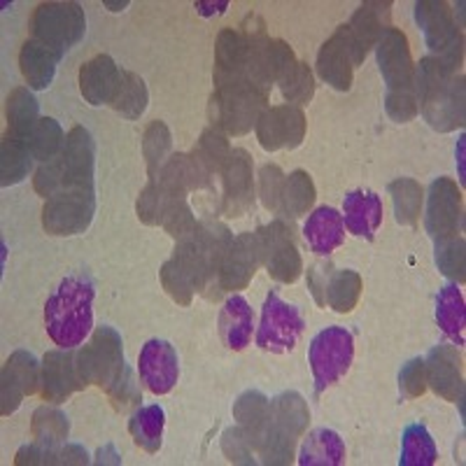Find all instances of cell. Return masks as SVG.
<instances>
[{
    "label": "cell",
    "mask_w": 466,
    "mask_h": 466,
    "mask_svg": "<svg viewBox=\"0 0 466 466\" xmlns=\"http://www.w3.org/2000/svg\"><path fill=\"white\" fill-rule=\"evenodd\" d=\"M233 236L224 224L201 222L197 233L180 240L173 257L161 266V285L180 306H189L197 291L210 289Z\"/></svg>",
    "instance_id": "obj_1"
},
{
    "label": "cell",
    "mask_w": 466,
    "mask_h": 466,
    "mask_svg": "<svg viewBox=\"0 0 466 466\" xmlns=\"http://www.w3.org/2000/svg\"><path fill=\"white\" fill-rule=\"evenodd\" d=\"M75 364L82 385L103 387L119 410H127L140 401L138 387L124 361L122 336L112 327L96 329L91 343L75 355Z\"/></svg>",
    "instance_id": "obj_2"
},
{
    "label": "cell",
    "mask_w": 466,
    "mask_h": 466,
    "mask_svg": "<svg viewBox=\"0 0 466 466\" xmlns=\"http://www.w3.org/2000/svg\"><path fill=\"white\" fill-rule=\"evenodd\" d=\"M464 77L445 68L434 56L420 58L415 70V98L424 122L434 131L451 133L464 127Z\"/></svg>",
    "instance_id": "obj_3"
},
{
    "label": "cell",
    "mask_w": 466,
    "mask_h": 466,
    "mask_svg": "<svg viewBox=\"0 0 466 466\" xmlns=\"http://www.w3.org/2000/svg\"><path fill=\"white\" fill-rule=\"evenodd\" d=\"M94 282L86 276L66 278L45 306V327L58 348L73 350L89 336L94 327Z\"/></svg>",
    "instance_id": "obj_4"
},
{
    "label": "cell",
    "mask_w": 466,
    "mask_h": 466,
    "mask_svg": "<svg viewBox=\"0 0 466 466\" xmlns=\"http://www.w3.org/2000/svg\"><path fill=\"white\" fill-rule=\"evenodd\" d=\"M376 56L387 85V115L399 124L410 122L418 115V98H415V66L408 37L399 28H385L376 43Z\"/></svg>",
    "instance_id": "obj_5"
},
{
    "label": "cell",
    "mask_w": 466,
    "mask_h": 466,
    "mask_svg": "<svg viewBox=\"0 0 466 466\" xmlns=\"http://www.w3.org/2000/svg\"><path fill=\"white\" fill-rule=\"evenodd\" d=\"M96 145L85 127H75L66 136L64 152L56 159L37 168L33 187L40 197L52 198L54 194L73 189H94Z\"/></svg>",
    "instance_id": "obj_6"
},
{
    "label": "cell",
    "mask_w": 466,
    "mask_h": 466,
    "mask_svg": "<svg viewBox=\"0 0 466 466\" xmlns=\"http://www.w3.org/2000/svg\"><path fill=\"white\" fill-rule=\"evenodd\" d=\"M308 403L299 392H282L270 401V427L264 445H261V461L264 464H289L294 457V448L301 434L306 431Z\"/></svg>",
    "instance_id": "obj_7"
},
{
    "label": "cell",
    "mask_w": 466,
    "mask_h": 466,
    "mask_svg": "<svg viewBox=\"0 0 466 466\" xmlns=\"http://www.w3.org/2000/svg\"><path fill=\"white\" fill-rule=\"evenodd\" d=\"M268 94L259 91L249 82L231 86H218L210 96V122L228 136H245L257 127L259 116L266 112Z\"/></svg>",
    "instance_id": "obj_8"
},
{
    "label": "cell",
    "mask_w": 466,
    "mask_h": 466,
    "mask_svg": "<svg viewBox=\"0 0 466 466\" xmlns=\"http://www.w3.org/2000/svg\"><path fill=\"white\" fill-rule=\"evenodd\" d=\"M245 45H248V58H245V77L252 86L268 94L270 86L282 80V75L297 64V56L291 47L282 40H273L264 26L245 28Z\"/></svg>",
    "instance_id": "obj_9"
},
{
    "label": "cell",
    "mask_w": 466,
    "mask_h": 466,
    "mask_svg": "<svg viewBox=\"0 0 466 466\" xmlns=\"http://www.w3.org/2000/svg\"><path fill=\"white\" fill-rule=\"evenodd\" d=\"M415 22L420 24L436 61L457 73L464 61V37L460 26L452 22L451 7L443 0H422L415 5Z\"/></svg>",
    "instance_id": "obj_10"
},
{
    "label": "cell",
    "mask_w": 466,
    "mask_h": 466,
    "mask_svg": "<svg viewBox=\"0 0 466 466\" xmlns=\"http://www.w3.org/2000/svg\"><path fill=\"white\" fill-rule=\"evenodd\" d=\"M31 28L35 40L66 56L86 33V16L77 3H43L33 12Z\"/></svg>",
    "instance_id": "obj_11"
},
{
    "label": "cell",
    "mask_w": 466,
    "mask_h": 466,
    "mask_svg": "<svg viewBox=\"0 0 466 466\" xmlns=\"http://www.w3.org/2000/svg\"><path fill=\"white\" fill-rule=\"evenodd\" d=\"M352 357H355V340L348 329L329 327L315 336L308 360L313 369L318 394H322L327 387L339 382L350 371Z\"/></svg>",
    "instance_id": "obj_12"
},
{
    "label": "cell",
    "mask_w": 466,
    "mask_h": 466,
    "mask_svg": "<svg viewBox=\"0 0 466 466\" xmlns=\"http://www.w3.org/2000/svg\"><path fill=\"white\" fill-rule=\"evenodd\" d=\"M96 215V189L61 191L47 198L43 227L52 236H77L89 228Z\"/></svg>",
    "instance_id": "obj_13"
},
{
    "label": "cell",
    "mask_w": 466,
    "mask_h": 466,
    "mask_svg": "<svg viewBox=\"0 0 466 466\" xmlns=\"http://www.w3.org/2000/svg\"><path fill=\"white\" fill-rule=\"evenodd\" d=\"M259 233V248H261V264L268 268L270 278L278 282L291 285L297 282L303 270L301 255H299L291 227L282 219L266 224L257 228Z\"/></svg>",
    "instance_id": "obj_14"
},
{
    "label": "cell",
    "mask_w": 466,
    "mask_h": 466,
    "mask_svg": "<svg viewBox=\"0 0 466 466\" xmlns=\"http://www.w3.org/2000/svg\"><path fill=\"white\" fill-rule=\"evenodd\" d=\"M303 334V318L297 306L285 303L276 291L266 297L261 310V324L257 331V345L268 352H287L294 350Z\"/></svg>",
    "instance_id": "obj_15"
},
{
    "label": "cell",
    "mask_w": 466,
    "mask_h": 466,
    "mask_svg": "<svg viewBox=\"0 0 466 466\" xmlns=\"http://www.w3.org/2000/svg\"><path fill=\"white\" fill-rule=\"evenodd\" d=\"M464 224V203L461 189L451 177H439L430 187L427 201V231L434 243L455 238Z\"/></svg>",
    "instance_id": "obj_16"
},
{
    "label": "cell",
    "mask_w": 466,
    "mask_h": 466,
    "mask_svg": "<svg viewBox=\"0 0 466 466\" xmlns=\"http://www.w3.org/2000/svg\"><path fill=\"white\" fill-rule=\"evenodd\" d=\"M259 264H261L259 233L248 231V233H240L238 238H233L218 273L219 297H222V291L245 289V287L249 285V280L255 278Z\"/></svg>",
    "instance_id": "obj_17"
},
{
    "label": "cell",
    "mask_w": 466,
    "mask_h": 466,
    "mask_svg": "<svg viewBox=\"0 0 466 466\" xmlns=\"http://www.w3.org/2000/svg\"><path fill=\"white\" fill-rule=\"evenodd\" d=\"M252 157L245 149H231L222 168L224 180V218H243L255 206V180H252Z\"/></svg>",
    "instance_id": "obj_18"
},
{
    "label": "cell",
    "mask_w": 466,
    "mask_h": 466,
    "mask_svg": "<svg viewBox=\"0 0 466 466\" xmlns=\"http://www.w3.org/2000/svg\"><path fill=\"white\" fill-rule=\"evenodd\" d=\"M306 136V115L297 106L266 107L257 122V140L266 152L299 147Z\"/></svg>",
    "instance_id": "obj_19"
},
{
    "label": "cell",
    "mask_w": 466,
    "mask_h": 466,
    "mask_svg": "<svg viewBox=\"0 0 466 466\" xmlns=\"http://www.w3.org/2000/svg\"><path fill=\"white\" fill-rule=\"evenodd\" d=\"M40 373H37V360L26 352L16 350L12 352L10 360L3 366L0 376V410L3 415H12L16 408L22 406L24 397H31L37 390Z\"/></svg>",
    "instance_id": "obj_20"
},
{
    "label": "cell",
    "mask_w": 466,
    "mask_h": 466,
    "mask_svg": "<svg viewBox=\"0 0 466 466\" xmlns=\"http://www.w3.org/2000/svg\"><path fill=\"white\" fill-rule=\"evenodd\" d=\"M357 64V54L350 40L348 26H339L318 54V75L334 86L336 91H348L352 86V70Z\"/></svg>",
    "instance_id": "obj_21"
},
{
    "label": "cell",
    "mask_w": 466,
    "mask_h": 466,
    "mask_svg": "<svg viewBox=\"0 0 466 466\" xmlns=\"http://www.w3.org/2000/svg\"><path fill=\"white\" fill-rule=\"evenodd\" d=\"M140 380L145 382L152 394H168L180 378V364H177V352L170 343L159 339H152L143 345L138 360Z\"/></svg>",
    "instance_id": "obj_22"
},
{
    "label": "cell",
    "mask_w": 466,
    "mask_h": 466,
    "mask_svg": "<svg viewBox=\"0 0 466 466\" xmlns=\"http://www.w3.org/2000/svg\"><path fill=\"white\" fill-rule=\"evenodd\" d=\"M427 385L445 401H461L464 399V366L461 355L451 345H439L424 361Z\"/></svg>",
    "instance_id": "obj_23"
},
{
    "label": "cell",
    "mask_w": 466,
    "mask_h": 466,
    "mask_svg": "<svg viewBox=\"0 0 466 466\" xmlns=\"http://www.w3.org/2000/svg\"><path fill=\"white\" fill-rule=\"evenodd\" d=\"M77 390H85V385L77 376L73 352L64 348L47 352L43 361V373H40V392L45 401L61 403Z\"/></svg>",
    "instance_id": "obj_24"
},
{
    "label": "cell",
    "mask_w": 466,
    "mask_h": 466,
    "mask_svg": "<svg viewBox=\"0 0 466 466\" xmlns=\"http://www.w3.org/2000/svg\"><path fill=\"white\" fill-rule=\"evenodd\" d=\"M392 3H380V0H371L360 5V10L352 15L348 24L350 40L357 54V64H364V58L369 56L385 28H390V15H392Z\"/></svg>",
    "instance_id": "obj_25"
},
{
    "label": "cell",
    "mask_w": 466,
    "mask_h": 466,
    "mask_svg": "<svg viewBox=\"0 0 466 466\" xmlns=\"http://www.w3.org/2000/svg\"><path fill=\"white\" fill-rule=\"evenodd\" d=\"M245 58H248V45L243 31L222 28L215 43V89L248 82Z\"/></svg>",
    "instance_id": "obj_26"
},
{
    "label": "cell",
    "mask_w": 466,
    "mask_h": 466,
    "mask_svg": "<svg viewBox=\"0 0 466 466\" xmlns=\"http://www.w3.org/2000/svg\"><path fill=\"white\" fill-rule=\"evenodd\" d=\"M233 418L238 420V430L252 445V451L259 452L268 436L270 427V401L257 390H249L238 397L233 403Z\"/></svg>",
    "instance_id": "obj_27"
},
{
    "label": "cell",
    "mask_w": 466,
    "mask_h": 466,
    "mask_svg": "<svg viewBox=\"0 0 466 466\" xmlns=\"http://www.w3.org/2000/svg\"><path fill=\"white\" fill-rule=\"evenodd\" d=\"M157 180L175 197H187V191L210 187V173L194 159V154H173Z\"/></svg>",
    "instance_id": "obj_28"
},
{
    "label": "cell",
    "mask_w": 466,
    "mask_h": 466,
    "mask_svg": "<svg viewBox=\"0 0 466 466\" xmlns=\"http://www.w3.org/2000/svg\"><path fill=\"white\" fill-rule=\"evenodd\" d=\"M119 82V68L107 54H98L80 68V91L89 106L110 103Z\"/></svg>",
    "instance_id": "obj_29"
},
{
    "label": "cell",
    "mask_w": 466,
    "mask_h": 466,
    "mask_svg": "<svg viewBox=\"0 0 466 466\" xmlns=\"http://www.w3.org/2000/svg\"><path fill=\"white\" fill-rule=\"evenodd\" d=\"M345 227L357 238L373 240L382 222V203L371 191H350L343 203Z\"/></svg>",
    "instance_id": "obj_30"
},
{
    "label": "cell",
    "mask_w": 466,
    "mask_h": 466,
    "mask_svg": "<svg viewBox=\"0 0 466 466\" xmlns=\"http://www.w3.org/2000/svg\"><path fill=\"white\" fill-rule=\"evenodd\" d=\"M303 236H306L308 245L318 257H329L336 248H340L345 236L343 218L334 208H318V210L308 218L306 227H303Z\"/></svg>",
    "instance_id": "obj_31"
},
{
    "label": "cell",
    "mask_w": 466,
    "mask_h": 466,
    "mask_svg": "<svg viewBox=\"0 0 466 466\" xmlns=\"http://www.w3.org/2000/svg\"><path fill=\"white\" fill-rule=\"evenodd\" d=\"M255 318H252V308L243 297L233 294L227 303H224L222 313H219V334L227 348L231 350H245L252 340V327H255Z\"/></svg>",
    "instance_id": "obj_32"
},
{
    "label": "cell",
    "mask_w": 466,
    "mask_h": 466,
    "mask_svg": "<svg viewBox=\"0 0 466 466\" xmlns=\"http://www.w3.org/2000/svg\"><path fill=\"white\" fill-rule=\"evenodd\" d=\"M58 58L61 56L54 49H49L47 45H43L35 37L24 43L22 52H19V66H22L24 80L28 82L31 89L43 91L52 85Z\"/></svg>",
    "instance_id": "obj_33"
},
{
    "label": "cell",
    "mask_w": 466,
    "mask_h": 466,
    "mask_svg": "<svg viewBox=\"0 0 466 466\" xmlns=\"http://www.w3.org/2000/svg\"><path fill=\"white\" fill-rule=\"evenodd\" d=\"M436 319L439 327L451 340L457 345H464L466 331V308L461 289L457 285L441 287L439 299H436Z\"/></svg>",
    "instance_id": "obj_34"
},
{
    "label": "cell",
    "mask_w": 466,
    "mask_h": 466,
    "mask_svg": "<svg viewBox=\"0 0 466 466\" xmlns=\"http://www.w3.org/2000/svg\"><path fill=\"white\" fill-rule=\"evenodd\" d=\"M345 461V445L331 430H315L308 434L299 455L301 466H339Z\"/></svg>",
    "instance_id": "obj_35"
},
{
    "label": "cell",
    "mask_w": 466,
    "mask_h": 466,
    "mask_svg": "<svg viewBox=\"0 0 466 466\" xmlns=\"http://www.w3.org/2000/svg\"><path fill=\"white\" fill-rule=\"evenodd\" d=\"M110 106L127 119H140L147 110V86L143 77L131 70H119V82L115 86Z\"/></svg>",
    "instance_id": "obj_36"
},
{
    "label": "cell",
    "mask_w": 466,
    "mask_h": 466,
    "mask_svg": "<svg viewBox=\"0 0 466 466\" xmlns=\"http://www.w3.org/2000/svg\"><path fill=\"white\" fill-rule=\"evenodd\" d=\"M33 164V152L28 140L16 138L12 133H7L0 147V177H3V187L19 185L28 175Z\"/></svg>",
    "instance_id": "obj_37"
},
{
    "label": "cell",
    "mask_w": 466,
    "mask_h": 466,
    "mask_svg": "<svg viewBox=\"0 0 466 466\" xmlns=\"http://www.w3.org/2000/svg\"><path fill=\"white\" fill-rule=\"evenodd\" d=\"M164 408L145 406L133 413L131 422H128V431H131L138 448H143L145 452H157L161 448V439H164Z\"/></svg>",
    "instance_id": "obj_38"
},
{
    "label": "cell",
    "mask_w": 466,
    "mask_h": 466,
    "mask_svg": "<svg viewBox=\"0 0 466 466\" xmlns=\"http://www.w3.org/2000/svg\"><path fill=\"white\" fill-rule=\"evenodd\" d=\"M37 110L40 107H37L35 96L31 91L24 89V86L12 89V94L7 96V127H10L7 133L24 140L31 138L33 128L40 122L37 119Z\"/></svg>",
    "instance_id": "obj_39"
},
{
    "label": "cell",
    "mask_w": 466,
    "mask_h": 466,
    "mask_svg": "<svg viewBox=\"0 0 466 466\" xmlns=\"http://www.w3.org/2000/svg\"><path fill=\"white\" fill-rule=\"evenodd\" d=\"M315 203V182L306 170H294L289 177H285L280 194V208L289 218H301Z\"/></svg>",
    "instance_id": "obj_40"
},
{
    "label": "cell",
    "mask_w": 466,
    "mask_h": 466,
    "mask_svg": "<svg viewBox=\"0 0 466 466\" xmlns=\"http://www.w3.org/2000/svg\"><path fill=\"white\" fill-rule=\"evenodd\" d=\"M70 422L66 418V413H61L58 408L40 406L33 413V424H31V434L33 441L43 448H58L68 439Z\"/></svg>",
    "instance_id": "obj_41"
},
{
    "label": "cell",
    "mask_w": 466,
    "mask_h": 466,
    "mask_svg": "<svg viewBox=\"0 0 466 466\" xmlns=\"http://www.w3.org/2000/svg\"><path fill=\"white\" fill-rule=\"evenodd\" d=\"M387 189H390V197H392L397 222L403 224V227H415L424 198L420 182L410 180V177H399V180L390 182Z\"/></svg>",
    "instance_id": "obj_42"
},
{
    "label": "cell",
    "mask_w": 466,
    "mask_h": 466,
    "mask_svg": "<svg viewBox=\"0 0 466 466\" xmlns=\"http://www.w3.org/2000/svg\"><path fill=\"white\" fill-rule=\"evenodd\" d=\"M361 297V278L355 270H336L327 282V303L336 313H352Z\"/></svg>",
    "instance_id": "obj_43"
},
{
    "label": "cell",
    "mask_w": 466,
    "mask_h": 466,
    "mask_svg": "<svg viewBox=\"0 0 466 466\" xmlns=\"http://www.w3.org/2000/svg\"><path fill=\"white\" fill-rule=\"evenodd\" d=\"M439 457L436 451L434 439L430 436V431L424 430L422 424H410L403 431L401 441V457H399V464L401 466H431Z\"/></svg>",
    "instance_id": "obj_44"
},
{
    "label": "cell",
    "mask_w": 466,
    "mask_h": 466,
    "mask_svg": "<svg viewBox=\"0 0 466 466\" xmlns=\"http://www.w3.org/2000/svg\"><path fill=\"white\" fill-rule=\"evenodd\" d=\"M170 145H173V138H170L168 127L164 122H149L143 133V157L147 164L149 180L159 177L161 168L168 161Z\"/></svg>",
    "instance_id": "obj_45"
},
{
    "label": "cell",
    "mask_w": 466,
    "mask_h": 466,
    "mask_svg": "<svg viewBox=\"0 0 466 466\" xmlns=\"http://www.w3.org/2000/svg\"><path fill=\"white\" fill-rule=\"evenodd\" d=\"M175 198H185V197H175V194H170L159 180H149V185L145 187L138 203H136L138 219L143 224H147V227H159V224H164L166 212L170 210Z\"/></svg>",
    "instance_id": "obj_46"
},
{
    "label": "cell",
    "mask_w": 466,
    "mask_h": 466,
    "mask_svg": "<svg viewBox=\"0 0 466 466\" xmlns=\"http://www.w3.org/2000/svg\"><path fill=\"white\" fill-rule=\"evenodd\" d=\"M16 464H86L85 448L80 445H66V448H43V445H26L16 452Z\"/></svg>",
    "instance_id": "obj_47"
},
{
    "label": "cell",
    "mask_w": 466,
    "mask_h": 466,
    "mask_svg": "<svg viewBox=\"0 0 466 466\" xmlns=\"http://www.w3.org/2000/svg\"><path fill=\"white\" fill-rule=\"evenodd\" d=\"M28 145H31L33 159L47 164V161L56 159L58 154L64 152V128L58 127L56 119H49V116L47 119H40V122L35 124V128H33Z\"/></svg>",
    "instance_id": "obj_48"
},
{
    "label": "cell",
    "mask_w": 466,
    "mask_h": 466,
    "mask_svg": "<svg viewBox=\"0 0 466 466\" xmlns=\"http://www.w3.org/2000/svg\"><path fill=\"white\" fill-rule=\"evenodd\" d=\"M194 159L208 170V173H218L227 164L231 147H228V140L219 128L210 127L201 133L197 147H194Z\"/></svg>",
    "instance_id": "obj_49"
},
{
    "label": "cell",
    "mask_w": 466,
    "mask_h": 466,
    "mask_svg": "<svg viewBox=\"0 0 466 466\" xmlns=\"http://www.w3.org/2000/svg\"><path fill=\"white\" fill-rule=\"evenodd\" d=\"M282 91V98L287 103H299V106H306L310 103L315 94V80L313 73L308 68V64L303 61H297V64L291 66L285 75H282V80L278 82Z\"/></svg>",
    "instance_id": "obj_50"
},
{
    "label": "cell",
    "mask_w": 466,
    "mask_h": 466,
    "mask_svg": "<svg viewBox=\"0 0 466 466\" xmlns=\"http://www.w3.org/2000/svg\"><path fill=\"white\" fill-rule=\"evenodd\" d=\"M464 238L455 236V238L441 240L436 243V264L445 278H451L455 282H464Z\"/></svg>",
    "instance_id": "obj_51"
},
{
    "label": "cell",
    "mask_w": 466,
    "mask_h": 466,
    "mask_svg": "<svg viewBox=\"0 0 466 466\" xmlns=\"http://www.w3.org/2000/svg\"><path fill=\"white\" fill-rule=\"evenodd\" d=\"M161 227H164L166 231L177 240V243H180V240H187L189 236L197 233L198 222L194 219V215H191V208L187 206V198H175L170 210L166 212L164 224H161Z\"/></svg>",
    "instance_id": "obj_52"
},
{
    "label": "cell",
    "mask_w": 466,
    "mask_h": 466,
    "mask_svg": "<svg viewBox=\"0 0 466 466\" xmlns=\"http://www.w3.org/2000/svg\"><path fill=\"white\" fill-rule=\"evenodd\" d=\"M285 185V175L278 166L268 164L259 173V197L266 210H278L280 208V194Z\"/></svg>",
    "instance_id": "obj_53"
},
{
    "label": "cell",
    "mask_w": 466,
    "mask_h": 466,
    "mask_svg": "<svg viewBox=\"0 0 466 466\" xmlns=\"http://www.w3.org/2000/svg\"><path fill=\"white\" fill-rule=\"evenodd\" d=\"M222 451L233 464H257V460L252 457V445L248 443V439H245L238 427H231V430L224 431Z\"/></svg>",
    "instance_id": "obj_54"
},
{
    "label": "cell",
    "mask_w": 466,
    "mask_h": 466,
    "mask_svg": "<svg viewBox=\"0 0 466 466\" xmlns=\"http://www.w3.org/2000/svg\"><path fill=\"white\" fill-rule=\"evenodd\" d=\"M399 387H401L403 397L418 399L422 397L427 390V373H424V361L422 360H410L401 369L399 376Z\"/></svg>",
    "instance_id": "obj_55"
},
{
    "label": "cell",
    "mask_w": 466,
    "mask_h": 466,
    "mask_svg": "<svg viewBox=\"0 0 466 466\" xmlns=\"http://www.w3.org/2000/svg\"><path fill=\"white\" fill-rule=\"evenodd\" d=\"M331 273H327L324 266H313V268L308 270V289L313 291L315 301L319 306H327V282Z\"/></svg>",
    "instance_id": "obj_56"
},
{
    "label": "cell",
    "mask_w": 466,
    "mask_h": 466,
    "mask_svg": "<svg viewBox=\"0 0 466 466\" xmlns=\"http://www.w3.org/2000/svg\"><path fill=\"white\" fill-rule=\"evenodd\" d=\"M198 12L201 15H212V12H224L228 7V3H197Z\"/></svg>",
    "instance_id": "obj_57"
},
{
    "label": "cell",
    "mask_w": 466,
    "mask_h": 466,
    "mask_svg": "<svg viewBox=\"0 0 466 466\" xmlns=\"http://www.w3.org/2000/svg\"><path fill=\"white\" fill-rule=\"evenodd\" d=\"M128 3L127 0H124V3H106V7H112V12H119V10H124V7H127Z\"/></svg>",
    "instance_id": "obj_58"
}]
</instances>
